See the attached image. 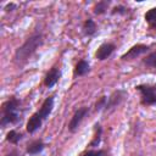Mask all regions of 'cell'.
<instances>
[{
	"mask_svg": "<svg viewBox=\"0 0 156 156\" xmlns=\"http://www.w3.org/2000/svg\"><path fill=\"white\" fill-rule=\"evenodd\" d=\"M44 43V35L41 32L35 30L30 37L26 39V41L16 50L15 52V62L17 65H23L26 63L35 52L37 50L43 45Z\"/></svg>",
	"mask_w": 156,
	"mask_h": 156,
	"instance_id": "obj_1",
	"label": "cell"
},
{
	"mask_svg": "<svg viewBox=\"0 0 156 156\" xmlns=\"http://www.w3.org/2000/svg\"><path fill=\"white\" fill-rule=\"evenodd\" d=\"M21 100L16 96L9 98L1 105V118L0 126L1 128H6L10 124H17L22 119V110H21Z\"/></svg>",
	"mask_w": 156,
	"mask_h": 156,
	"instance_id": "obj_2",
	"label": "cell"
},
{
	"mask_svg": "<svg viewBox=\"0 0 156 156\" xmlns=\"http://www.w3.org/2000/svg\"><path fill=\"white\" fill-rule=\"evenodd\" d=\"M52 110H54V96H49L43 101L40 108L38 111H35L29 117V119L27 122V126H26L27 132L29 134H33L38 129H40L43 123H44V121L51 115Z\"/></svg>",
	"mask_w": 156,
	"mask_h": 156,
	"instance_id": "obj_3",
	"label": "cell"
},
{
	"mask_svg": "<svg viewBox=\"0 0 156 156\" xmlns=\"http://www.w3.org/2000/svg\"><path fill=\"white\" fill-rule=\"evenodd\" d=\"M135 90L140 94V102L144 106L156 105V84H138Z\"/></svg>",
	"mask_w": 156,
	"mask_h": 156,
	"instance_id": "obj_4",
	"label": "cell"
},
{
	"mask_svg": "<svg viewBox=\"0 0 156 156\" xmlns=\"http://www.w3.org/2000/svg\"><path fill=\"white\" fill-rule=\"evenodd\" d=\"M128 93L124 89H117L115 91H112L108 96H107V102H106V107L105 111H112L116 107H118L127 98Z\"/></svg>",
	"mask_w": 156,
	"mask_h": 156,
	"instance_id": "obj_5",
	"label": "cell"
},
{
	"mask_svg": "<svg viewBox=\"0 0 156 156\" xmlns=\"http://www.w3.org/2000/svg\"><path fill=\"white\" fill-rule=\"evenodd\" d=\"M88 113H89V108H88L87 106L79 107V108L73 113V116L71 117V121H69V123H68V130H69L71 133H74V132L79 128L80 123L83 122V119L87 117Z\"/></svg>",
	"mask_w": 156,
	"mask_h": 156,
	"instance_id": "obj_6",
	"label": "cell"
},
{
	"mask_svg": "<svg viewBox=\"0 0 156 156\" xmlns=\"http://www.w3.org/2000/svg\"><path fill=\"white\" fill-rule=\"evenodd\" d=\"M149 49H150L149 45H145V44H135V45H133L127 52H124V54L121 56V58L124 60V61H126V60L136 58V57H139V56L146 54V52L149 51Z\"/></svg>",
	"mask_w": 156,
	"mask_h": 156,
	"instance_id": "obj_7",
	"label": "cell"
},
{
	"mask_svg": "<svg viewBox=\"0 0 156 156\" xmlns=\"http://www.w3.org/2000/svg\"><path fill=\"white\" fill-rule=\"evenodd\" d=\"M116 49V45L113 43H102L95 51V57L99 60V61H104V60H107L115 51Z\"/></svg>",
	"mask_w": 156,
	"mask_h": 156,
	"instance_id": "obj_8",
	"label": "cell"
},
{
	"mask_svg": "<svg viewBox=\"0 0 156 156\" xmlns=\"http://www.w3.org/2000/svg\"><path fill=\"white\" fill-rule=\"evenodd\" d=\"M61 77V71L57 66H54L50 68V71H48V73L45 74V78H44V84L45 87L48 88H52L60 79Z\"/></svg>",
	"mask_w": 156,
	"mask_h": 156,
	"instance_id": "obj_9",
	"label": "cell"
},
{
	"mask_svg": "<svg viewBox=\"0 0 156 156\" xmlns=\"http://www.w3.org/2000/svg\"><path fill=\"white\" fill-rule=\"evenodd\" d=\"M44 149H45V143H44L41 139H37V140L30 141V143L27 145L26 152H27L28 155L34 156V155H39Z\"/></svg>",
	"mask_w": 156,
	"mask_h": 156,
	"instance_id": "obj_10",
	"label": "cell"
},
{
	"mask_svg": "<svg viewBox=\"0 0 156 156\" xmlns=\"http://www.w3.org/2000/svg\"><path fill=\"white\" fill-rule=\"evenodd\" d=\"M98 30V27H96V23L94 22V20L91 18H88L85 20V22L83 23V27H82V32L85 37H93Z\"/></svg>",
	"mask_w": 156,
	"mask_h": 156,
	"instance_id": "obj_11",
	"label": "cell"
},
{
	"mask_svg": "<svg viewBox=\"0 0 156 156\" xmlns=\"http://www.w3.org/2000/svg\"><path fill=\"white\" fill-rule=\"evenodd\" d=\"M89 71H90V66H89L88 61L80 60L76 65L74 71H73V74H74V77H82V76H85Z\"/></svg>",
	"mask_w": 156,
	"mask_h": 156,
	"instance_id": "obj_12",
	"label": "cell"
},
{
	"mask_svg": "<svg viewBox=\"0 0 156 156\" xmlns=\"http://www.w3.org/2000/svg\"><path fill=\"white\" fill-rule=\"evenodd\" d=\"M101 135H102V127L100 123H95L94 124V135H93L91 141L89 143V146L93 149L98 147L100 145V141H101Z\"/></svg>",
	"mask_w": 156,
	"mask_h": 156,
	"instance_id": "obj_13",
	"label": "cell"
},
{
	"mask_svg": "<svg viewBox=\"0 0 156 156\" xmlns=\"http://www.w3.org/2000/svg\"><path fill=\"white\" fill-rule=\"evenodd\" d=\"M111 5V1L110 0H101V1H98L94 7H93V12L95 15H102L107 11L108 6Z\"/></svg>",
	"mask_w": 156,
	"mask_h": 156,
	"instance_id": "obj_14",
	"label": "cell"
},
{
	"mask_svg": "<svg viewBox=\"0 0 156 156\" xmlns=\"http://www.w3.org/2000/svg\"><path fill=\"white\" fill-rule=\"evenodd\" d=\"M22 133L21 132H17L16 129H11L7 132L6 134V140L10 143V144H13V145H17L20 143V140L22 139Z\"/></svg>",
	"mask_w": 156,
	"mask_h": 156,
	"instance_id": "obj_15",
	"label": "cell"
},
{
	"mask_svg": "<svg viewBox=\"0 0 156 156\" xmlns=\"http://www.w3.org/2000/svg\"><path fill=\"white\" fill-rule=\"evenodd\" d=\"M144 18L149 23L150 27L156 28V7H152V9L147 10L144 15Z\"/></svg>",
	"mask_w": 156,
	"mask_h": 156,
	"instance_id": "obj_16",
	"label": "cell"
},
{
	"mask_svg": "<svg viewBox=\"0 0 156 156\" xmlns=\"http://www.w3.org/2000/svg\"><path fill=\"white\" fill-rule=\"evenodd\" d=\"M106 102H107V96H106V95H102V96H100V98L96 100L95 105H94V110H95L96 112H100V111H105V107H106Z\"/></svg>",
	"mask_w": 156,
	"mask_h": 156,
	"instance_id": "obj_17",
	"label": "cell"
},
{
	"mask_svg": "<svg viewBox=\"0 0 156 156\" xmlns=\"http://www.w3.org/2000/svg\"><path fill=\"white\" fill-rule=\"evenodd\" d=\"M143 63H144L145 66H147V67L156 68V51L149 54V55L143 60Z\"/></svg>",
	"mask_w": 156,
	"mask_h": 156,
	"instance_id": "obj_18",
	"label": "cell"
},
{
	"mask_svg": "<svg viewBox=\"0 0 156 156\" xmlns=\"http://www.w3.org/2000/svg\"><path fill=\"white\" fill-rule=\"evenodd\" d=\"M80 156H105V151L100 150V149H90L85 152H83Z\"/></svg>",
	"mask_w": 156,
	"mask_h": 156,
	"instance_id": "obj_19",
	"label": "cell"
},
{
	"mask_svg": "<svg viewBox=\"0 0 156 156\" xmlns=\"http://www.w3.org/2000/svg\"><path fill=\"white\" fill-rule=\"evenodd\" d=\"M127 12H128V9L123 5H117L111 11L112 15H127Z\"/></svg>",
	"mask_w": 156,
	"mask_h": 156,
	"instance_id": "obj_20",
	"label": "cell"
},
{
	"mask_svg": "<svg viewBox=\"0 0 156 156\" xmlns=\"http://www.w3.org/2000/svg\"><path fill=\"white\" fill-rule=\"evenodd\" d=\"M5 156H22V154L18 151V150H11L7 155H5Z\"/></svg>",
	"mask_w": 156,
	"mask_h": 156,
	"instance_id": "obj_21",
	"label": "cell"
}]
</instances>
